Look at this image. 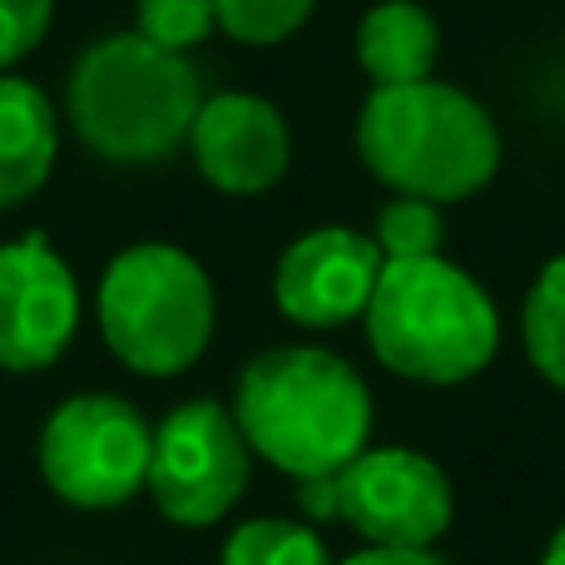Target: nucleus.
Listing matches in <instances>:
<instances>
[{"instance_id": "1", "label": "nucleus", "mask_w": 565, "mask_h": 565, "mask_svg": "<svg viewBox=\"0 0 565 565\" xmlns=\"http://www.w3.org/2000/svg\"><path fill=\"white\" fill-rule=\"evenodd\" d=\"M228 407L254 457L292 481L332 477L372 441V392L362 372L312 342L258 352L238 372Z\"/></svg>"}, {"instance_id": "2", "label": "nucleus", "mask_w": 565, "mask_h": 565, "mask_svg": "<svg viewBox=\"0 0 565 565\" xmlns=\"http://www.w3.org/2000/svg\"><path fill=\"white\" fill-rule=\"evenodd\" d=\"M204 85L189 55L149 45L139 30L99 35L65 75V119L105 164L145 169L189 145Z\"/></svg>"}, {"instance_id": "3", "label": "nucleus", "mask_w": 565, "mask_h": 565, "mask_svg": "<svg viewBox=\"0 0 565 565\" xmlns=\"http://www.w3.org/2000/svg\"><path fill=\"white\" fill-rule=\"evenodd\" d=\"M358 154L392 194L461 204L497 179L501 129L481 99L431 75L362 99Z\"/></svg>"}, {"instance_id": "4", "label": "nucleus", "mask_w": 565, "mask_h": 565, "mask_svg": "<svg viewBox=\"0 0 565 565\" xmlns=\"http://www.w3.org/2000/svg\"><path fill=\"white\" fill-rule=\"evenodd\" d=\"M362 328L372 358L422 387L471 382L501 348V312L491 292L441 254L382 264Z\"/></svg>"}, {"instance_id": "5", "label": "nucleus", "mask_w": 565, "mask_h": 565, "mask_svg": "<svg viewBox=\"0 0 565 565\" xmlns=\"http://www.w3.org/2000/svg\"><path fill=\"white\" fill-rule=\"evenodd\" d=\"M105 348L139 377H179L214 342V278L189 248L145 238L109 258L95 288Z\"/></svg>"}, {"instance_id": "6", "label": "nucleus", "mask_w": 565, "mask_h": 565, "mask_svg": "<svg viewBox=\"0 0 565 565\" xmlns=\"http://www.w3.org/2000/svg\"><path fill=\"white\" fill-rule=\"evenodd\" d=\"M308 521H342L367 546H437L451 531L447 471L412 447H367L332 477L298 481Z\"/></svg>"}, {"instance_id": "7", "label": "nucleus", "mask_w": 565, "mask_h": 565, "mask_svg": "<svg viewBox=\"0 0 565 565\" xmlns=\"http://www.w3.org/2000/svg\"><path fill=\"white\" fill-rule=\"evenodd\" d=\"M154 427L115 392H75L35 437L40 481L75 511H115L145 491Z\"/></svg>"}, {"instance_id": "8", "label": "nucleus", "mask_w": 565, "mask_h": 565, "mask_svg": "<svg viewBox=\"0 0 565 565\" xmlns=\"http://www.w3.org/2000/svg\"><path fill=\"white\" fill-rule=\"evenodd\" d=\"M254 481V447L234 422V407L189 397L154 427L145 491L154 511L179 531H209L244 501Z\"/></svg>"}, {"instance_id": "9", "label": "nucleus", "mask_w": 565, "mask_h": 565, "mask_svg": "<svg viewBox=\"0 0 565 565\" xmlns=\"http://www.w3.org/2000/svg\"><path fill=\"white\" fill-rule=\"evenodd\" d=\"M79 282L45 234L0 244V372H45L75 342Z\"/></svg>"}, {"instance_id": "10", "label": "nucleus", "mask_w": 565, "mask_h": 565, "mask_svg": "<svg viewBox=\"0 0 565 565\" xmlns=\"http://www.w3.org/2000/svg\"><path fill=\"white\" fill-rule=\"evenodd\" d=\"M387 258L372 234L348 224H322L298 234L274 264V302L292 328L332 332L367 312Z\"/></svg>"}, {"instance_id": "11", "label": "nucleus", "mask_w": 565, "mask_h": 565, "mask_svg": "<svg viewBox=\"0 0 565 565\" xmlns=\"http://www.w3.org/2000/svg\"><path fill=\"white\" fill-rule=\"evenodd\" d=\"M189 154L204 184L218 194H268L292 164V129L264 95L224 89L209 95L189 129Z\"/></svg>"}, {"instance_id": "12", "label": "nucleus", "mask_w": 565, "mask_h": 565, "mask_svg": "<svg viewBox=\"0 0 565 565\" xmlns=\"http://www.w3.org/2000/svg\"><path fill=\"white\" fill-rule=\"evenodd\" d=\"M60 154V115L45 89L20 75H0V214L45 189Z\"/></svg>"}, {"instance_id": "13", "label": "nucleus", "mask_w": 565, "mask_h": 565, "mask_svg": "<svg viewBox=\"0 0 565 565\" xmlns=\"http://www.w3.org/2000/svg\"><path fill=\"white\" fill-rule=\"evenodd\" d=\"M441 30L427 6L417 0H377L358 20V65L372 79V89L417 85L437 75Z\"/></svg>"}, {"instance_id": "14", "label": "nucleus", "mask_w": 565, "mask_h": 565, "mask_svg": "<svg viewBox=\"0 0 565 565\" xmlns=\"http://www.w3.org/2000/svg\"><path fill=\"white\" fill-rule=\"evenodd\" d=\"M218 565H338V561L328 556V541L312 531V521L254 516L228 531Z\"/></svg>"}, {"instance_id": "15", "label": "nucleus", "mask_w": 565, "mask_h": 565, "mask_svg": "<svg viewBox=\"0 0 565 565\" xmlns=\"http://www.w3.org/2000/svg\"><path fill=\"white\" fill-rule=\"evenodd\" d=\"M521 342L526 358L551 387L565 392V254L536 274L521 308Z\"/></svg>"}, {"instance_id": "16", "label": "nucleus", "mask_w": 565, "mask_h": 565, "mask_svg": "<svg viewBox=\"0 0 565 565\" xmlns=\"http://www.w3.org/2000/svg\"><path fill=\"white\" fill-rule=\"evenodd\" d=\"M441 234H447L441 209L431 199H412V194H392V204H382L377 224H372V244H377V254L387 264L441 254Z\"/></svg>"}, {"instance_id": "17", "label": "nucleus", "mask_w": 565, "mask_h": 565, "mask_svg": "<svg viewBox=\"0 0 565 565\" xmlns=\"http://www.w3.org/2000/svg\"><path fill=\"white\" fill-rule=\"evenodd\" d=\"M318 0H214V20L234 45L268 50L282 45L288 35H298L312 20Z\"/></svg>"}, {"instance_id": "18", "label": "nucleus", "mask_w": 565, "mask_h": 565, "mask_svg": "<svg viewBox=\"0 0 565 565\" xmlns=\"http://www.w3.org/2000/svg\"><path fill=\"white\" fill-rule=\"evenodd\" d=\"M135 30L149 45H164L174 55H189L218 30L214 0H139L135 6Z\"/></svg>"}, {"instance_id": "19", "label": "nucleus", "mask_w": 565, "mask_h": 565, "mask_svg": "<svg viewBox=\"0 0 565 565\" xmlns=\"http://www.w3.org/2000/svg\"><path fill=\"white\" fill-rule=\"evenodd\" d=\"M55 25V0H0V75L35 55Z\"/></svg>"}, {"instance_id": "20", "label": "nucleus", "mask_w": 565, "mask_h": 565, "mask_svg": "<svg viewBox=\"0 0 565 565\" xmlns=\"http://www.w3.org/2000/svg\"><path fill=\"white\" fill-rule=\"evenodd\" d=\"M338 565H447L431 546H362Z\"/></svg>"}, {"instance_id": "21", "label": "nucleus", "mask_w": 565, "mask_h": 565, "mask_svg": "<svg viewBox=\"0 0 565 565\" xmlns=\"http://www.w3.org/2000/svg\"><path fill=\"white\" fill-rule=\"evenodd\" d=\"M541 565H565V526L546 541V551H541Z\"/></svg>"}]
</instances>
